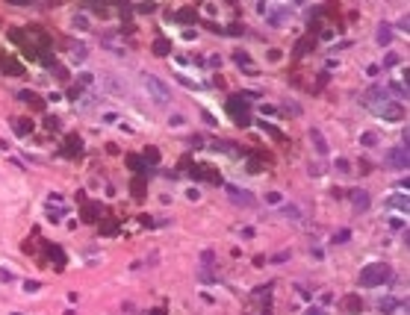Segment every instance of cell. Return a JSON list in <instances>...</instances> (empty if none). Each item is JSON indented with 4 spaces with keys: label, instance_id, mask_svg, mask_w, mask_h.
I'll return each instance as SVG.
<instances>
[{
    "label": "cell",
    "instance_id": "cell-1",
    "mask_svg": "<svg viewBox=\"0 0 410 315\" xmlns=\"http://www.w3.org/2000/svg\"><path fill=\"white\" fill-rule=\"evenodd\" d=\"M390 280V268L384 265V262H372V265H366L360 274H357V283L363 286V289H375V286L387 283Z\"/></svg>",
    "mask_w": 410,
    "mask_h": 315
},
{
    "label": "cell",
    "instance_id": "cell-2",
    "mask_svg": "<svg viewBox=\"0 0 410 315\" xmlns=\"http://www.w3.org/2000/svg\"><path fill=\"white\" fill-rule=\"evenodd\" d=\"M142 83H145V89L151 92V97H154L157 103H168V100H171V92H168V86L159 80L157 74H142Z\"/></svg>",
    "mask_w": 410,
    "mask_h": 315
},
{
    "label": "cell",
    "instance_id": "cell-3",
    "mask_svg": "<svg viewBox=\"0 0 410 315\" xmlns=\"http://www.w3.org/2000/svg\"><path fill=\"white\" fill-rule=\"evenodd\" d=\"M375 115H381V118H387V121H402L405 118V106L399 103V100H384V103H378L375 109H372Z\"/></svg>",
    "mask_w": 410,
    "mask_h": 315
},
{
    "label": "cell",
    "instance_id": "cell-4",
    "mask_svg": "<svg viewBox=\"0 0 410 315\" xmlns=\"http://www.w3.org/2000/svg\"><path fill=\"white\" fill-rule=\"evenodd\" d=\"M387 165L393 171H408V148L399 145V148H390L387 151Z\"/></svg>",
    "mask_w": 410,
    "mask_h": 315
},
{
    "label": "cell",
    "instance_id": "cell-5",
    "mask_svg": "<svg viewBox=\"0 0 410 315\" xmlns=\"http://www.w3.org/2000/svg\"><path fill=\"white\" fill-rule=\"evenodd\" d=\"M384 100H390V92H387L384 86H372V89L363 95V103H366L369 109H375V106H378V103H384ZM393 100H396V97H393Z\"/></svg>",
    "mask_w": 410,
    "mask_h": 315
},
{
    "label": "cell",
    "instance_id": "cell-6",
    "mask_svg": "<svg viewBox=\"0 0 410 315\" xmlns=\"http://www.w3.org/2000/svg\"><path fill=\"white\" fill-rule=\"evenodd\" d=\"M351 206H354L357 212H366V209H369V191L354 189L351 191Z\"/></svg>",
    "mask_w": 410,
    "mask_h": 315
},
{
    "label": "cell",
    "instance_id": "cell-7",
    "mask_svg": "<svg viewBox=\"0 0 410 315\" xmlns=\"http://www.w3.org/2000/svg\"><path fill=\"white\" fill-rule=\"evenodd\" d=\"M227 191H230V200H233V203H242V206H251V203H254V197H251V194H248L245 189H236V186H230Z\"/></svg>",
    "mask_w": 410,
    "mask_h": 315
},
{
    "label": "cell",
    "instance_id": "cell-8",
    "mask_svg": "<svg viewBox=\"0 0 410 315\" xmlns=\"http://www.w3.org/2000/svg\"><path fill=\"white\" fill-rule=\"evenodd\" d=\"M281 215H286L289 221H301V209H298L295 203H284V206H281Z\"/></svg>",
    "mask_w": 410,
    "mask_h": 315
},
{
    "label": "cell",
    "instance_id": "cell-9",
    "mask_svg": "<svg viewBox=\"0 0 410 315\" xmlns=\"http://www.w3.org/2000/svg\"><path fill=\"white\" fill-rule=\"evenodd\" d=\"M387 203H390V206H396V209H405V212H408V194H405V197H402V194H393Z\"/></svg>",
    "mask_w": 410,
    "mask_h": 315
},
{
    "label": "cell",
    "instance_id": "cell-10",
    "mask_svg": "<svg viewBox=\"0 0 410 315\" xmlns=\"http://www.w3.org/2000/svg\"><path fill=\"white\" fill-rule=\"evenodd\" d=\"M310 136H313V142H316V151H319V154H325V151H328V145H325V139H322V133H319V130H310Z\"/></svg>",
    "mask_w": 410,
    "mask_h": 315
},
{
    "label": "cell",
    "instance_id": "cell-11",
    "mask_svg": "<svg viewBox=\"0 0 410 315\" xmlns=\"http://www.w3.org/2000/svg\"><path fill=\"white\" fill-rule=\"evenodd\" d=\"M387 92H393V95H399V97H408V86H405V83H393ZM399 97H396V100H399Z\"/></svg>",
    "mask_w": 410,
    "mask_h": 315
},
{
    "label": "cell",
    "instance_id": "cell-12",
    "mask_svg": "<svg viewBox=\"0 0 410 315\" xmlns=\"http://www.w3.org/2000/svg\"><path fill=\"white\" fill-rule=\"evenodd\" d=\"M346 307H348V313H360V310H363V301H360V298H346Z\"/></svg>",
    "mask_w": 410,
    "mask_h": 315
},
{
    "label": "cell",
    "instance_id": "cell-13",
    "mask_svg": "<svg viewBox=\"0 0 410 315\" xmlns=\"http://www.w3.org/2000/svg\"><path fill=\"white\" fill-rule=\"evenodd\" d=\"M390 38H393L390 27H387V24H381V30H378V41H381V44H390Z\"/></svg>",
    "mask_w": 410,
    "mask_h": 315
},
{
    "label": "cell",
    "instance_id": "cell-14",
    "mask_svg": "<svg viewBox=\"0 0 410 315\" xmlns=\"http://www.w3.org/2000/svg\"><path fill=\"white\" fill-rule=\"evenodd\" d=\"M363 145H366V148H375V145H378V136H375V133H363Z\"/></svg>",
    "mask_w": 410,
    "mask_h": 315
},
{
    "label": "cell",
    "instance_id": "cell-15",
    "mask_svg": "<svg viewBox=\"0 0 410 315\" xmlns=\"http://www.w3.org/2000/svg\"><path fill=\"white\" fill-rule=\"evenodd\" d=\"M396 304H399L396 298H384V301H381V310H384V313H393V307H396Z\"/></svg>",
    "mask_w": 410,
    "mask_h": 315
},
{
    "label": "cell",
    "instance_id": "cell-16",
    "mask_svg": "<svg viewBox=\"0 0 410 315\" xmlns=\"http://www.w3.org/2000/svg\"><path fill=\"white\" fill-rule=\"evenodd\" d=\"M348 239H351V233H348V230H340V233L334 236V242H337V245H343V242H348Z\"/></svg>",
    "mask_w": 410,
    "mask_h": 315
},
{
    "label": "cell",
    "instance_id": "cell-17",
    "mask_svg": "<svg viewBox=\"0 0 410 315\" xmlns=\"http://www.w3.org/2000/svg\"><path fill=\"white\" fill-rule=\"evenodd\" d=\"M337 171H340V174H348V171H351V168H348V162H346V159H337Z\"/></svg>",
    "mask_w": 410,
    "mask_h": 315
},
{
    "label": "cell",
    "instance_id": "cell-18",
    "mask_svg": "<svg viewBox=\"0 0 410 315\" xmlns=\"http://www.w3.org/2000/svg\"><path fill=\"white\" fill-rule=\"evenodd\" d=\"M74 27H77V30H89V27H86V18H83V15H80V18H74Z\"/></svg>",
    "mask_w": 410,
    "mask_h": 315
}]
</instances>
